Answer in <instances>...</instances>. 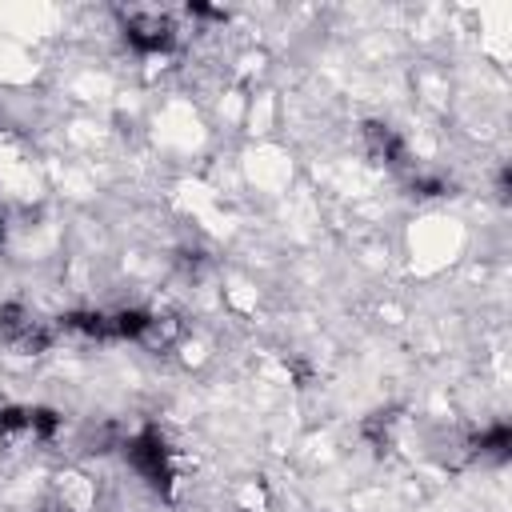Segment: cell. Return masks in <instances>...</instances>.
Returning <instances> with one entry per match:
<instances>
[{
  "mask_svg": "<svg viewBox=\"0 0 512 512\" xmlns=\"http://www.w3.org/2000/svg\"><path fill=\"white\" fill-rule=\"evenodd\" d=\"M124 40H128V48H136V52H144V56H156V52H168V48H172L176 28H172V20L160 16V12H136V16H128V24H124Z\"/></svg>",
  "mask_w": 512,
  "mask_h": 512,
  "instance_id": "1",
  "label": "cell"
}]
</instances>
